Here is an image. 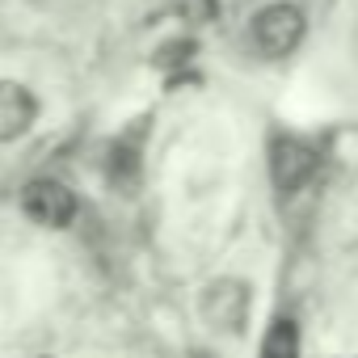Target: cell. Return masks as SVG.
<instances>
[{
    "mask_svg": "<svg viewBox=\"0 0 358 358\" xmlns=\"http://www.w3.org/2000/svg\"><path fill=\"white\" fill-rule=\"evenodd\" d=\"M303 38V13L295 5H287V0H278V5H266L257 17H253V47L266 55V59H282L299 47Z\"/></svg>",
    "mask_w": 358,
    "mask_h": 358,
    "instance_id": "cell-1",
    "label": "cell"
},
{
    "mask_svg": "<svg viewBox=\"0 0 358 358\" xmlns=\"http://www.w3.org/2000/svg\"><path fill=\"white\" fill-rule=\"evenodd\" d=\"M22 211L43 228H68L76 220V194L64 182H55V177H38L22 194Z\"/></svg>",
    "mask_w": 358,
    "mask_h": 358,
    "instance_id": "cell-2",
    "label": "cell"
},
{
    "mask_svg": "<svg viewBox=\"0 0 358 358\" xmlns=\"http://www.w3.org/2000/svg\"><path fill=\"white\" fill-rule=\"evenodd\" d=\"M316 152L303 143V139H274V148H270V173H274V186L282 190V194H295L299 186H308L312 182V173H316Z\"/></svg>",
    "mask_w": 358,
    "mask_h": 358,
    "instance_id": "cell-3",
    "label": "cell"
},
{
    "mask_svg": "<svg viewBox=\"0 0 358 358\" xmlns=\"http://www.w3.org/2000/svg\"><path fill=\"white\" fill-rule=\"evenodd\" d=\"M203 312L215 329H241L245 324V312H249V291L245 282H232V278H220L207 287L203 295Z\"/></svg>",
    "mask_w": 358,
    "mask_h": 358,
    "instance_id": "cell-4",
    "label": "cell"
},
{
    "mask_svg": "<svg viewBox=\"0 0 358 358\" xmlns=\"http://www.w3.org/2000/svg\"><path fill=\"white\" fill-rule=\"evenodd\" d=\"M38 118V101L26 85L0 80V139H17L34 127Z\"/></svg>",
    "mask_w": 358,
    "mask_h": 358,
    "instance_id": "cell-5",
    "label": "cell"
},
{
    "mask_svg": "<svg viewBox=\"0 0 358 358\" xmlns=\"http://www.w3.org/2000/svg\"><path fill=\"white\" fill-rule=\"evenodd\" d=\"M262 358H299V329H295V320L278 316V320L266 329Z\"/></svg>",
    "mask_w": 358,
    "mask_h": 358,
    "instance_id": "cell-6",
    "label": "cell"
},
{
    "mask_svg": "<svg viewBox=\"0 0 358 358\" xmlns=\"http://www.w3.org/2000/svg\"><path fill=\"white\" fill-rule=\"evenodd\" d=\"M173 13L190 26H207L220 13V0H173Z\"/></svg>",
    "mask_w": 358,
    "mask_h": 358,
    "instance_id": "cell-7",
    "label": "cell"
}]
</instances>
